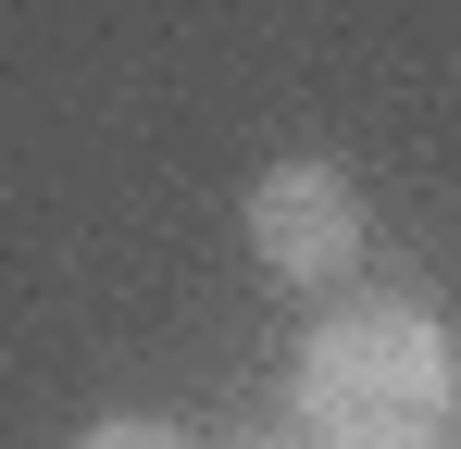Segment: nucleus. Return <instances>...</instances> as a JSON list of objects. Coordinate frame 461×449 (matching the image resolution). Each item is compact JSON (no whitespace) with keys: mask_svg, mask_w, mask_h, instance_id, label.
<instances>
[{"mask_svg":"<svg viewBox=\"0 0 461 449\" xmlns=\"http://www.w3.org/2000/svg\"><path fill=\"white\" fill-rule=\"evenodd\" d=\"M449 399H461V362L411 299L324 312L312 350H300V412H312L324 449H437L449 437Z\"/></svg>","mask_w":461,"mask_h":449,"instance_id":"nucleus-1","label":"nucleus"},{"mask_svg":"<svg viewBox=\"0 0 461 449\" xmlns=\"http://www.w3.org/2000/svg\"><path fill=\"white\" fill-rule=\"evenodd\" d=\"M249 250H262L275 288H337L362 262V188L337 162H275L249 188Z\"/></svg>","mask_w":461,"mask_h":449,"instance_id":"nucleus-2","label":"nucleus"},{"mask_svg":"<svg viewBox=\"0 0 461 449\" xmlns=\"http://www.w3.org/2000/svg\"><path fill=\"white\" fill-rule=\"evenodd\" d=\"M76 449H187V437H175V425H138V412H125V425H87Z\"/></svg>","mask_w":461,"mask_h":449,"instance_id":"nucleus-3","label":"nucleus"}]
</instances>
